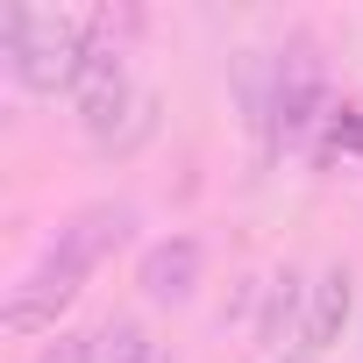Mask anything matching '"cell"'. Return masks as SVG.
<instances>
[{
    "label": "cell",
    "mask_w": 363,
    "mask_h": 363,
    "mask_svg": "<svg viewBox=\"0 0 363 363\" xmlns=\"http://www.w3.org/2000/svg\"><path fill=\"white\" fill-rule=\"evenodd\" d=\"M320 107H328V79H320V57H313V43L306 36H292L278 57H271V93H264V128L271 135H306L313 121H320Z\"/></svg>",
    "instance_id": "2"
},
{
    "label": "cell",
    "mask_w": 363,
    "mask_h": 363,
    "mask_svg": "<svg viewBox=\"0 0 363 363\" xmlns=\"http://www.w3.org/2000/svg\"><path fill=\"white\" fill-rule=\"evenodd\" d=\"M285 363H313V356H285Z\"/></svg>",
    "instance_id": "11"
},
{
    "label": "cell",
    "mask_w": 363,
    "mask_h": 363,
    "mask_svg": "<svg viewBox=\"0 0 363 363\" xmlns=\"http://www.w3.org/2000/svg\"><path fill=\"white\" fill-rule=\"evenodd\" d=\"M128 228H135V207L128 200H93V207H79V214H65V228L50 235V257H65L72 271H100L121 242H128Z\"/></svg>",
    "instance_id": "4"
},
{
    "label": "cell",
    "mask_w": 363,
    "mask_h": 363,
    "mask_svg": "<svg viewBox=\"0 0 363 363\" xmlns=\"http://www.w3.org/2000/svg\"><path fill=\"white\" fill-rule=\"evenodd\" d=\"M299 299H306V285H299L292 271H278V278H271V292H264V313H257V342H264V349H278V342H285V328H292Z\"/></svg>",
    "instance_id": "8"
},
{
    "label": "cell",
    "mask_w": 363,
    "mask_h": 363,
    "mask_svg": "<svg viewBox=\"0 0 363 363\" xmlns=\"http://www.w3.org/2000/svg\"><path fill=\"white\" fill-rule=\"evenodd\" d=\"M43 363H93V335H57L43 349Z\"/></svg>",
    "instance_id": "10"
},
{
    "label": "cell",
    "mask_w": 363,
    "mask_h": 363,
    "mask_svg": "<svg viewBox=\"0 0 363 363\" xmlns=\"http://www.w3.org/2000/svg\"><path fill=\"white\" fill-rule=\"evenodd\" d=\"M200 271H207V250H200L193 235H164V242L143 250L135 285H143L150 306H186V299L200 292Z\"/></svg>",
    "instance_id": "5"
},
{
    "label": "cell",
    "mask_w": 363,
    "mask_h": 363,
    "mask_svg": "<svg viewBox=\"0 0 363 363\" xmlns=\"http://www.w3.org/2000/svg\"><path fill=\"white\" fill-rule=\"evenodd\" d=\"M86 292V271H72L65 257H36V271L8 292V306H0V328H8V335H43V328H57V313L72 306Z\"/></svg>",
    "instance_id": "3"
},
{
    "label": "cell",
    "mask_w": 363,
    "mask_h": 363,
    "mask_svg": "<svg viewBox=\"0 0 363 363\" xmlns=\"http://www.w3.org/2000/svg\"><path fill=\"white\" fill-rule=\"evenodd\" d=\"M349 313H356V278L335 264V271H320V278L306 285V349H328V342H342Z\"/></svg>",
    "instance_id": "6"
},
{
    "label": "cell",
    "mask_w": 363,
    "mask_h": 363,
    "mask_svg": "<svg viewBox=\"0 0 363 363\" xmlns=\"http://www.w3.org/2000/svg\"><path fill=\"white\" fill-rule=\"evenodd\" d=\"M335 157H363V114H356V107L328 114V143H320V164H335Z\"/></svg>",
    "instance_id": "9"
},
{
    "label": "cell",
    "mask_w": 363,
    "mask_h": 363,
    "mask_svg": "<svg viewBox=\"0 0 363 363\" xmlns=\"http://www.w3.org/2000/svg\"><path fill=\"white\" fill-rule=\"evenodd\" d=\"M0 57H8L22 93H57V86L72 93L79 57H86V29L65 22V15H36V8L15 0V8L0 15Z\"/></svg>",
    "instance_id": "1"
},
{
    "label": "cell",
    "mask_w": 363,
    "mask_h": 363,
    "mask_svg": "<svg viewBox=\"0 0 363 363\" xmlns=\"http://www.w3.org/2000/svg\"><path fill=\"white\" fill-rule=\"evenodd\" d=\"M93 363H164V342L143 320H107L93 328Z\"/></svg>",
    "instance_id": "7"
}]
</instances>
